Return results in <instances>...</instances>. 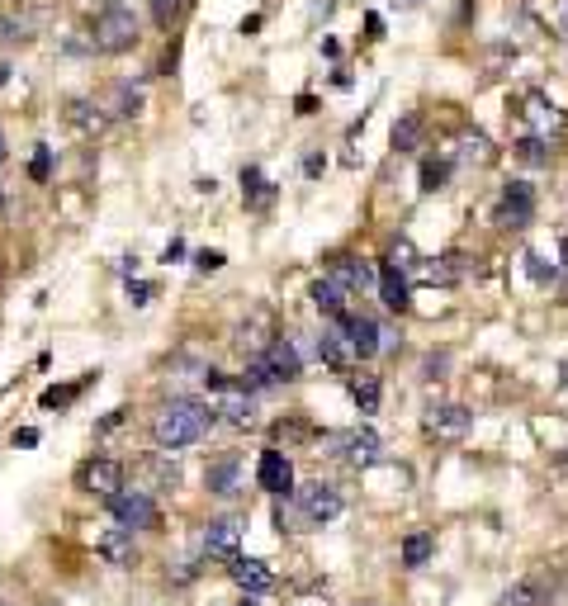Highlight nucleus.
<instances>
[{
	"label": "nucleus",
	"mask_w": 568,
	"mask_h": 606,
	"mask_svg": "<svg viewBox=\"0 0 568 606\" xmlns=\"http://www.w3.org/2000/svg\"><path fill=\"white\" fill-rule=\"evenodd\" d=\"M152 441L161 450H185L199 446L204 436L213 431V412L199 403V398H166L157 412H152Z\"/></svg>",
	"instance_id": "1"
},
{
	"label": "nucleus",
	"mask_w": 568,
	"mask_h": 606,
	"mask_svg": "<svg viewBox=\"0 0 568 606\" xmlns=\"http://www.w3.org/2000/svg\"><path fill=\"white\" fill-rule=\"evenodd\" d=\"M138 34H142L138 15L128 10L124 0H105V5L95 10V19H90V43L109 57L133 53V48H138Z\"/></svg>",
	"instance_id": "2"
},
{
	"label": "nucleus",
	"mask_w": 568,
	"mask_h": 606,
	"mask_svg": "<svg viewBox=\"0 0 568 606\" xmlns=\"http://www.w3.org/2000/svg\"><path fill=\"white\" fill-rule=\"evenodd\" d=\"M204 384L213 389V403H209L213 417H223V422H228V427H237V431H251V427H256V398L242 389V379L232 384L228 375H218V370H204Z\"/></svg>",
	"instance_id": "3"
},
{
	"label": "nucleus",
	"mask_w": 568,
	"mask_h": 606,
	"mask_svg": "<svg viewBox=\"0 0 568 606\" xmlns=\"http://www.w3.org/2000/svg\"><path fill=\"white\" fill-rule=\"evenodd\" d=\"M322 446H327V455L346 460L351 469H374V464H379V455H384V441H379L370 427L327 431V436H322Z\"/></svg>",
	"instance_id": "4"
},
{
	"label": "nucleus",
	"mask_w": 568,
	"mask_h": 606,
	"mask_svg": "<svg viewBox=\"0 0 568 606\" xmlns=\"http://www.w3.org/2000/svg\"><path fill=\"white\" fill-rule=\"evenodd\" d=\"M294 512H299L303 526H327V521L341 517V507H346V498H341L332 483H303V488H294Z\"/></svg>",
	"instance_id": "5"
},
{
	"label": "nucleus",
	"mask_w": 568,
	"mask_h": 606,
	"mask_svg": "<svg viewBox=\"0 0 568 606\" xmlns=\"http://www.w3.org/2000/svg\"><path fill=\"white\" fill-rule=\"evenodd\" d=\"M275 337H280V332H275V313H270V308H251L247 318L232 327V346H237L247 360L266 356L270 346H275Z\"/></svg>",
	"instance_id": "6"
},
{
	"label": "nucleus",
	"mask_w": 568,
	"mask_h": 606,
	"mask_svg": "<svg viewBox=\"0 0 568 606\" xmlns=\"http://www.w3.org/2000/svg\"><path fill=\"white\" fill-rule=\"evenodd\" d=\"M109 512H114V521L124 526V531H157L161 526V507L152 493H142V488H133V493H119V498H109Z\"/></svg>",
	"instance_id": "7"
},
{
	"label": "nucleus",
	"mask_w": 568,
	"mask_h": 606,
	"mask_svg": "<svg viewBox=\"0 0 568 606\" xmlns=\"http://www.w3.org/2000/svg\"><path fill=\"white\" fill-rule=\"evenodd\" d=\"M204 488H209L213 498H223V502L242 498V493H247V460H242L237 450L218 455V460L204 469Z\"/></svg>",
	"instance_id": "8"
},
{
	"label": "nucleus",
	"mask_w": 568,
	"mask_h": 606,
	"mask_svg": "<svg viewBox=\"0 0 568 606\" xmlns=\"http://www.w3.org/2000/svg\"><path fill=\"white\" fill-rule=\"evenodd\" d=\"M242 535H247V517H237V512H228V517H213L209 526H204V535H199V545H204V554L209 559H237V550H242Z\"/></svg>",
	"instance_id": "9"
},
{
	"label": "nucleus",
	"mask_w": 568,
	"mask_h": 606,
	"mask_svg": "<svg viewBox=\"0 0 568 606\" xmlns=\"http://www.w3.org/2000/svg\"><path fill=\"white\" fill-rule=\"evenodd\" d=\"M76 483H81V493L109 502V498H119V493H124V464L95 455V460H86L81 469H76Z\"/></svg>",
	"instance_id": "10"
},
{
	"label": "nucleus",
	"mask_w": 568,
	"mask_h": 606,
	"mask_svg": "<svg viewBox=\"0 0 568 606\" xmlns=\"http://www.w3.org/2000/svg\"><path fill=\"white\" fill-rule=\"evenodd\" d=\"M256 483H261V493H270L275 502L294 498V464L284 450H261V460H256Z\"/></svg>",
	"instance_id": "11"
},
{
	"label": "nucleus",
	"mask_w": 568,
	"mask_h": 606,
	"mask_svg": "<svg viewBox=\"0 0 568 606\" xmlns=\"http://www.w3.org/2000/svg\"><path fill=\"white\" fill-rule=\"evenodd\" d=\"M535 214V190L526 180H512V185H502V199H497L493 209V223L497 228H526Z\"/></svg>",
	"instance_id": "12"
},
{
	"label": "nucleus",
	"mask_w": 568,
	"mask_h": 606,
	"mask_svg": "<svg viewBox=\"0 0 568 606\" xmlns=\"http://www.w3.org/2000/svg\"><path fill=\"white\" fill-rule=\"evenodd\" d=\"M426 436H436V441H464L469 431H474V412L464 408V403H436V408L426 412Z\"/></svg>",
	"instance_id": "13"
},
{
	"label": "nucleus",
	"mask_w": 568,
	"mask_h": 606,
	"mask_svg": "<svg viewBox=\"0 0 568 606\" xmlns=\"http://www.w3.org/2000/svg\"><path fill=\"white\" fill-rule=\"evenodd\" d=\"M95 554L105 559L109 569H133L138 564V545H133V531H124L119 521L105 526V531L95 535Z\"/></svg>",
	"instance_id": "14"
},
{
	"label": "nucleus",
	"mask_w": 568,
	"mask_h": 606,
	"mask_svg": "<svg viewBox=\"0 0 568 606\" xmlns=\"http://www.w3.org/2000/svg\"><path fill=\"white\" fill-rule=\"evenodd\" d=\"M332 285H341L346 294H370V289H379V270L370 266V261H355V256H341L337 266H332V275H327Z\"/></svg>",
	"instance_id": "15"
},
{
	"label": "nucleus",
	"mask_w": 568,
	"mask_h": 606,
	"mask_svg": "<svg viewBox=\"0 0 568 606\" xmlns=\"http://www.w3.org/2000/svg\"><path fill=\"white\" fill-rule=\"evenodd\" d=\"M138 479H142V493H176L180 488V464L171 455H147L138 464Z\"/></svg>",
	"instance_id": "16"
},
{
	"label": "nucleus",
	"mask_w": 568,
	"mask_h": 606,
	"mask_svg": "<svg viewBox=\"0 0 568 606\" xmlns=\"http://www.w3.org/2000/svg\"><path fill=\"white\" fill-rule=\"evenodd\" d=\"M232 583H237V588L247 592V597H261V592H270L275 588V569H270L266 559H242V554H237V559H232Z\"/></svg>",
	"instance_id": "17"
},
{
	"label": "nucleus",
	"mask_w": 568,
	"mask_h": 606,
	"mask_svg": "<svg viewBox=\"0 0 568 606\" xmlns=\"http://www.w3.org/2000/svg\"><path fill=\"white\" fill-rule=\"evenodd\" d=\"M341 327H346V341H351L355 360H374V356H379V322H374L370 313H351Z\"/></svg>",
	"instance_id": "18"
},
{
	"label": "nucleus",
	"mask_w": 568,
	"mask_h": 606,
	"mask_svg": "<svg viewBox=\"0 0 568 606\" xmlns=\"http://www.w3.org/2000/svg\"><path fill=\"white\" fill-rule=\"evenodd\" d=\"M266 370L270 375H275V384H294V379L303 375V360H299V346H294V341L289 337H275V346H270L266 356Z\"/></svg>",
	"instance_id": "19"
},
{
	"label": "nucleus",
	"mask_w": 568,
	"mask_h": 606,
	"mask_svg": "<svg viewBox=\"0 0 568 606\" xmlns=\"http://www.w3.org/2000/svg\"><path fill=\"white\" fill-rule=\"evenodd\" d=\"M318 356L332 365V370H346L351 365V341H346V327L341 322H332V327H322L318 337Z\"/></svg>",
	"instance_id": "20"
},
{
	"label": "nucleus",
	"mask_w": 568,
	"mask_h": 606,
	"mask_svg": "<svg viewBox=\"0 0 568 606\" xmlns=\"http://www.w3.org/2000/svg\"><path fill=\"white\" fill-rule=\"evenodd\" d=\"M379 299H384L389 313H408V280H403V270L379 266Z\"/></svg>",
	"instance_id": "21"
},
{
	"label": "nucleus",
	"mask_w": 568,
	"mask_h": 606,
	"mask_svg": "<svg viewBox=\"0 0 568 606\" xmlns=\"http://www.w3.org/2000/svg\"><path fill=\"white\" fill-rule=\"evenodd\" d=\"M308 299H313V308H318V313H327V318H337V322L351 318V313H346V299H351V294H346L341 285H332V280H318Z\"/></svg>",
	"instance_id": "22"
},
{
	"label": "nucleus",
	"mask_w": 568,
	"mask_h": 606,
	"mask_svg": "<svg viewBox=\"0 0 568 606\" xmlns=\"http://www.w3.org/2000/svg\"><path fill=\"white\" fill-rule=\"evenodd\" d=\"M242 199L251 209H270L275 204V185L261 176V166H242Z\"/></svg>",
	"instance_id": "23"
},
{
	"label": "nucleus",
	"mask_w": 568,
	"mask_h": 606,
	"mask_svg": "<svg viewBox=\"0 0 568 606\" xmlns=\"http://www.w3.org/2000/svg\"><path fill=\"white\" fill-rule=\"evenodd\" d=\"M460 266H464V256L450 251V256H441V261H422V266H417V280H426V285H455V280L464 275Z\"/></svg>",
	"instance_id": "24"
},
{
	"label": "nucleus",
	"mask_w": 568,
	"mask_h": 606,
	"mask_svg": "<svg viewBox=\"0 0 568 606\" xmlns=\"http://www.w3.org/2000/svg\"><path fill=\"white\" fill-rule=\"evenodd\" d=\"M436 554V535L431 531H412L403 540V569H426V559Z\"/></svg>",
	"instance_id": "25"
},
{
	"label": "nucleus",
	"mask_w": 568,
	"mask_h": 606,
	"mask_svg": "<svg viewBox=\"0 0 568 606\" xmlns=\"http://www.w3.org/2000/svg\"><path fill=\"white\" fill-rule=\"evenodd\" d=\"M526 119H531V128L540 138H550L554 128H559V109H554L545 95H531V100H526Z\"/></svg>",
	"instance_id": "26"
},
{
	"label": "nucleus",
	"mask_w": 568,
	"mask_h": 606,
	"mask_svg": "<svg viewBox=\"0 0 568 606\" xmlns=\"http://www.w3.org/2000/svg\"><path fill=\"white\" fill-rule=\"evenodd\" d=\"M67 119H71V128L95 133V128H105V109L95 105V100H67Z\"/></svg>",
	"instance_id": "27"
},
{
	"label": "nucleus",
	"mask_w": 568,
	"mask_h": 606,
	"mask_svg": "<svg viewBox=\"0 0 568 606\" xmlns=\"http://www.w3.org/2000/svg\"><path fill=\"white\" fill-rule=\"evenodd\" d=\"M422 133H426L422 114H403V119L393 124V147H398V152H412V147L422 143Z\"/></svg>",
	"instance_id": "28"
},
{
	"label": "nucleus",
	"mask_w": 568,
	"mask_h": 606,
	"mask_svg": "<svg viewBox=\"0 0 568 606\" xmlns=\"http://www.w3.org/2000/svg\"><path fill=\"white\" fill-rule=\"evenodd\" d=\"M109 114V119H133L142 109V95L133 86H114V95H109V105H100Z\"/></svg>",
	"instance_id": "29"
},
{
	"label": "nucleus",
	"mask_w": 568,
	"mask_h": 606,
	"mask_svg": "<svg viewBox=\"0 0 568 606\" xmlns=\"http://www.w3.org/2000/svg\"><path fill=\"white\" fill-rule=\"evenodd\" d=\"M460 161L464 166H488L493 161V143L483 133H460Z\"/></svg>",
	"instance_id": "30"
},
{
	"label": "nucleus",
	"mask_w": 568,
	"mask_h": 606,
	"mask_svg": "<svg viewBox=\"0 0 568 606\" xmlns=\"http://www.w3.org/2000/svg\"><path fill=\"white\" fill-rule=\"evenodd\" d=\"M346 389H351V398L360 403V412H365V417L379 408V379H374V375H355Z\"/></svg>",
	"instance_id": "31"
},
{
	"label": "nucleus",
	"mask_w": 568,
	"mask_h": 606,
	"mask_svg": "<svg viewBox=\"0 0 568 606\" xmlns=\"http://www.w3.org/2000/svg\"><path fill=\"white\" fill-rule=\"evenodd\" d=\"M512 152H516L521 161H526V166H550V138H540V133L521 138V143H516Z\"/></svg>",
	"instance_id": "32"
},
{
	"label": "nucleus",
	"mask_w": 568,
	"mask_h": 606,
	"mask_svg": "<svg viewBox=\"0 0 568 606\" xmlns=\"http://www.w3.org/2000/svg\"><path fill=\"white\" fill-rule=\"evenodd\" d=\"M384 266L403 270V275L422 266V261H417V247H412V237H398V242H393V251H389V261H384Z\"/></svg>",
	"instance_id": "33"
},
{
	"label": "nucleus",
	"mask_w": 568,
	"mask_h": 606,
	"mask_svg": "<svg viewBox=\"0 0 568 606\" xmlns=\"http://www.w3.org/2000/svg\"><path fill=\"white\" fill-rule=\"evenodd\" d=\"M535 602H540V588H535V583H516V588H507L493 606H535Z\"/></svg>",
	"instance_id": "34"
},
{
	"label": "nucleus",
	"mask_w": 568,
	"mask_h": 606,
	"mask_svg": "<svg viewBox=\"0 0 568 606\" xmlns=\"http://www.w3.org/2000/svg\"><path fill=\"white\" fill-rule=\"evenodd\" d=\"M445 176H450L445 161H422V195H436V190L445 185Z\"/></svg>",
	"instance_id": "35"
},
{
	"label": "nucleus",
	"mask_w": 568,
	"mask_h": 606,
	"mask_svg": "<svg viewBox=\"0 0 568 606\" xmlns=\"http://www.w3.org/2000/svg\"><path fill=\"white\" fill-rule=\"evenodd\" d=\"M526 270H531L535 285H554V275H559V270H554L550 261L540 256V251H526Z\"/></svg>",
	"instance_id": "36"
},
{
	"label": "nucleus",
	"mask_w": 568,
	"mask_h": 606,
	"mask_svg": "<svg viewBox=\"0 0 568 606\" xmlns=\"http://www.w3.org/2000/svg\"><path fill=\"white\" fill-rule=\"evenodd\" d=\"M90 379H95V375H86V379H81V384H71V389H48V393H43V398H38V403H43V408H67V403H71V398H76V393H81V389H86Z\"/></svg>",
	"instance_id": "37"
},
{
	"label": "nucleus",
	"mask_w": 568,
	"mask_h": 606,
	"mask_svg": "<svg viewBox=\"0 0 568 606\" xmlns=\"http://www.w3.org/2000/svg\"><path fill=\"white\" fill-rule=\"evenodd\" d=\"M29 176H34V180H48V176H53V147H48V143H38V147H34Z\"/></svg>",
	"instance_id": "38"
},
{
	"label": "nucleus",
	"mask_w": 568,
	"mask_h": 606,
	"mask_svg": "<svg viewBox=\"0 0 568 606\" xmlns=\"http://www.w3.org/2000/svg\"><path fill=\"white\" fill-rule=\"evenodd\" d=\"M275 436H284V441H308V436H313V427H303V417L294 412V417H284L280 427H275Z\"/></svg>",
	"instance_id": "39"
},
{
	"label": "nucleus",
	"mask_w": 568,
	"mask_h": 606,
	"mask_svg": "<svg viewBox=\"0 0 568 606\" xmlns=\"http://www.w3.org/2000/svg\"><path fill=\"white\" fill-rule=\"evenodd\" d=\"M152 299H157V285H147V280H128V303H133V308H147Z\"/></svg>",
	"instance_id": "40"
},
{
	"label": "nucleus",
	"mask_w": 568,
	"mask_h": 606,
	"mask_svg": "<svg viewBox=\"0 0 568 606\" xmlns=\"http://www.w3.org/2000/svg\"><path fill=\"white\" fill-rule=\"evenodd\" d=\"M176 15H180V0H152V19H157L161 29H171Z\"/></svg>",
	"instance_id": "41"
},
{
	"label": "nucleus",
	"mask_w": 568,
	"mask_h": 606,
	"mask_svg": "<svg viewBox=\"0 0 568 606\" xmlns=\"http://www.w3.org/2000/svg\"><path fill=\"white\" fill-rule=\"evenodd\" d=\"M195 266L204 270V275H213V270H223V251H199Z\"/></svg>",
	"instance_id": "42"
},
{
	"label": "nucleus",
	"mask_w": 568,
	"mask_h": 606,
	"mask_svg": "<svg viewBox=\"0 0 568 606\" xmlns=\"http://www.w3.org/2000/svg\"><path fill=\"white\" fill-rule=\"evenodd\" d=\"M445 370H450V356H426V365H422L426 379H441Z\"/></svg>",
	"instance_id": "43"
},
{
	"label": "nucleus",
	"mask_w": 568,
	"mask_h": 606,
	"mask_svg": "<svg viewBox=\"0 0 568 606\" xmlns=\"http://www.w3.org/2000/svg\"><path fill=\"white\" fill-rule=\"evenodd\" d=\"M180 256H185V242H171V247L161 251V261H166V266H171V261H180Z\"/></svg>",
	"instance_id": "44"
},
{
	"label": "nucleus",
	"mask_w": 568,
	"mask_h": 606,
	"mask_svg": "<svg viewBox=\"0 0 568 606\" xmlns=\"http://www.w3.org/2000/svg\"><path fill=\"white\" fill-rule=\"evenodd\" d=\"M559 29L568 34V0H559Z\"/></svg>",
	"instance_id": "45"
},
{
	"label": "nucleus",
	"mask_w": 568,
	"mask_h": 606,
	"mask_svg": "<svg viewBox=\"0 0 568 606\" xmlns=\"http://www.w3.org/2000/svg\"><path fill=\"white\" fill-rule=\"evenodd\" d=\"M559 256H564V289H568V237L559 242Z\"/></svg>",
	"instance_id": "46"
},
{
	"label": "nucleus",
	"mask_w": 568,
	"mask_h": 606,
	"mask_svg": "<svg viewBox=\"0 0 568 606\" xmlns=\"http://www.w3.org/2000/svg\"><path fill=\"white\" fill-rule=\"evenodd\" d=\"M5 81H10V62H0V86H5Z\"/></svg>",
	"instance_id": "47"
},
{
	"label": "nucleus",
	"mask_w": 568,
	"mask_h": 606,
	"mask_svg": "<svg viewBox=\"0 0 568 606\" xmlns=\"http://www.w3.org/2000/svg\"><path fill=\"white\" fill-rule=\"evenodd\" d=\"M393 5H403V10H412V5H417V0H393Z\"/></svg>",
	"instance_id": "48"
},
{
	"label": "nucleus",
	"mask_w": 568,
	"mask_h": 606,
	"mask_svg": "<svg viewBox=\"0 0 568 606\" xmlns=\"http://www.w3.org/2000/svg\"><path fill=\"white\" fill-rule=\"evenodd\" d=\"M0 161H5V133H0Z\"/></svg>",
	"instance_id": "49"
},
{
	"label": "nucleus",
	"mask_w": 568,
	"mask_h": 606,
	"mask_svg": "<svg viewBox=\"0 0 568 606\" xmlns=\"http://www.w3.org/2000/svg\"><path fill=\"white\" fill-rule=\"evenodd\" d=\"M237 606H256V602H251V597H242V602H237Z\"/></svg>",
	"instance_id": "50"
},
{
	"label": "nucleus",
	"mask_w": 568,
	"mask_h": 606,
	"mask_svg": "<svg viewBox=\"0 0 568 606\" xmlns=\"http://www.w3.org/2000/svg\"><path fill=\"white\" fill-rule=\"evenodd\" d=\"M0 606H15V602H5V597H0Z\"/></svg>",
	"instance_id": "51"
},
{
	"label": "nucleus",
	"mask_w": 568,
	"mask_h": 606,
	"mask_svg": "<svg viewBox=\"0 0 568 606\" xmlns=\"http://www.w3.org/2000/svg\"><path fill=\"white\" fill-rule=\"evenodd\" d=\"M0 204H5V195H0Z\"/></svg>",
	"instance_id": "52"
},
{
	"label": "nucleus",
	"mask_w": 568,
	"mask_h": 606,
	"mask_svg": "<svg viewBox=\"0 0 568 606\" xmlns=\"http://www.w3.org/2000/svg\"><path fill=\"white\" fill-rule=\"evenodd\" d=\"M43 606H53V602H43Z\"/></svg>",
	"instance_id": "53"
}]
</instances>
